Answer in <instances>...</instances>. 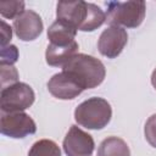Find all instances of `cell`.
Here are the masks:
<instances>
[{
  "label": "cell",
  "instance_id": "9",
  "mask_svg": "<svg viewBox=\"0 0 156 156\" xmlns=\"http://www.w3.org/2000/svg\"><path fill=\"white\" fill-rule=\"evenodd\" d=\"M48 89L51 95L62 100L74 99L83 91L82 87L65 72L52 76L48 83Z\"/></svg>",
  "mask_w": 156,
  "mask_h": 156
},
{
  "label": "cell",
  "instance_id": "1",
  "mask_svg": "<svg viewBox=\"0 0 156 156\" xmlns=\"http://www.w3.org/2000/svg\"><path fill=\"white\" fill-rule=\"evenodd\" d=\"M62 72L74 79L83 90L101 84L106 73L105 66L100 60L84 54H77L63 66Z\"/></svg>",
  "mask_w": 156,
  "mask_h": 156
},
{
  "label": "cell",
  "instance_id": "7",
  "mask_svg": "<svg viewBox=\"0 0 156 156\" xmlns=\"http://www.w3.org/2000/svg\"><path fill=\"white\" fill-rule=\"evenodd\" d=\"M127 40L128 35L123 28L111 26L101 33L98 41V48L104 56L113 58L122 52L124 45L127 44Z\"/></svg>",
  "mask_w": 156,
  "mask_h": 156
},
{
  "label": "cell",
  "instance_id": "21",
  "mask_svg": "<svg viewBox=\"0 0 156 156\" xmlns=\"http://www.w3.org/2000/svg\"><path fill=\"white\" fill-rule=\"evenodd\" d=\"M151 83H152L154 88L156 89V69L152 72V76H151Z\"/></svg>",
  "mask_w": 156,
  "mask_h": 156
},
{
  "label": "cell",
  "instance_id": "11",
  "mask_svg": "<svg viewBox=\"0 0 156 156\" xmlns=\"http://www.w3.org/2000/svg\"><path fill=\"white\" fill-rule=\"evenodd\" d=\"M78 52V44L76 41L65 45V46H58L50 44L46 48L45 52V58L46 62L50 66H65L68 61H71Z\"/></svg>",
  "mask_w": 156,
  "mask_h": 156
},
{
  "label": "cell",
  "instance_id": "16",
  "mask_svg": "<svg viewBox=\"0 0 156 156\" xmlns=\"http://www.w3.org/2000/svg\"><path fill=\"white\" fill-rule=\"evenodd\" d=\"M23 11V1H0V13L6 18H17Z\"/></svg>",
  "mask_w": 156,
  "mask_h": 156
},
{
  "label": "cell",
  "instance_id": "20",
  "mask_svg": "<svg viewBox=\"0 0 156 156\" xmlns=\"http://www.w3.org/2000/svg\"><path fill=\"white\" fill-rule=\"evenodd\" d=\"M12 37V30L9 24H6L4 21H1V48L7 46Z\"/></svg>",
  "mask_w": 156,
  "mask_h": 156
},
{
  "label": "cell",
  "instance_id": "4",
  "mask_svg": "<svg viewBox=\"0 0 156 156\" xmlns=\"http://www.w3.org/2000/svg\"><path fill=\"white\" fill-rule=\"evenodd\" d=\"M34 91L26 83H16L1 90V112H22L34 102Z\"/></svg>",
  "mask_w": 156,
  "mask_h": 156
},
{
  "label": "cell",
  "instance_id": "8",
  "mask_svg": "<svg viewBox=\"0 0 156 156\" xmlns=\"http://www.w3.org/2000/svg\"><path fill=\"white\" fill-rule=\"evenodd\" d=\"M13 28L16 35L21 40L29 41L39 37L43 30V22L37 12L32 10H26L17 18H15Z\"/></svg>",
  "mask_w": 156,
  "mask_h": 156
},
{
  "label": "cell",
  "instance_id": "5",
  "mask_svg": "<svg viewBox=\"0 0 156 156\" xmlns=\"http://www.w3.org/2000/svg\"><path fill=\"white\" fill-rule=\"evenodd\" d=\"M0 130L4 135L11 138H24L37 130L34 121L24 112H1Z\"/></svg>",
  "mask_w": 156,
  "mask_h": 156
},
{
  "label": "cell",
  "instance_id": "18",
  "mask_svg": "<svg viewBox=\"0 0 156 156\" xmlns=\"http://www.w3.org/2000/svg\"><path fill=\"white\" fill-rule=\"evenodd\" d=\"M18 58V50L15 45H7L1 48L0 65H13Z\"/></svg>",
  "mask_w": 156,
  "mask_h": 156
},
{
  "label": "cell",
  "instance_id": "13",
  "mask_svg": "<svg viewBox=\"0 0 156 156\" xmlns=\"http://www.w3.org/2000/svg\"><path fill=\"white\" fill-rule=\"evenodd\" d=\"M99 156H130L127 143L117 136H110L105 139L99 147Z\"/></svg>",
  "mask_w": 156,
  "mask_h": 156
},
{
  "label": "cell",
  "instance_id": "14",
  "mask_svg": "<svg viewBox=\"0 0 156 156\" xmlns=\"http://www.w3.org/2000/svg\"><path fill=\"white\" fill-rule=\"evenodd\" d=\"M105 21H106V16H105L104 11L99 6L88 2L87 17L79 29L83 32H91V30L96 29L98 27H100Z\"/></svg>",
  "mask_w": 156,
  "mask_h": 156
},
{
  "label": "cell",
  "instance_id": "10",
  "mask_svg": "<svg viewBox=\"0 0 156 156\" xmlns=\"http://www.w3.org/2000/svg\"><path fill=\"white\" fill-rule=\"evenodd\" d=\"M87 6L85 1H60L57 4L56 16L57 20L63 21L76 29H79L87 17Z\"/></svg>",
  "mask_w": 156,
  "mask_h": 156
},
{
  "label": "cell",
  "instance_id": "12",
  "mask_svg": "<svg viewBox=\"0 0 156 156\" xmlns=\"http://www.w3.org/2000/svg\"><path fill=\"white\" fill-rule=\"evenodd\" d=\"M77 34V29L71 24L56 20L48 29V38L51 44L65 46L74 41V37Z\"/></svg>",
  "mask_w": 156,
  "mask_h": 156
},
{
  "label": "cell",
  "instance_id": "17",
  "mask_svg": "<svg viewBox=\"0 0 156 156\" xmlns=\"http://www.w3.org/2000/svg\"><path fill=\"white\" fill-rule=\"evenodd\" d=\"M1 67V87L2 89L6 88V84L12 85L16 84L18 79V72L17 69L11 65H0Z\"/></svg>",
  "mask_w": 156,
  "mask_h": 156
},
{
  "label": "cell",
  "instance_id": "15",
  "mask_svg": "<svg viewBox=\"0 0 156 156\" xmlns=\"http://www.w3.org/2000/svg\"><path fill=\"white\" fill-rule=\"evenodd\" d=\"M28 156H61V151L57 144L52 140L41 139L33 144Z\"/></svg>",
  "mask_w": 156,
  "mask_h": 156
},
{
  "label": "cell",
  "instance_id": "3",
  "mask_svg": "<svg viewBox=\"0 0 156 156\" xmlns=\"http://www.w3.org/2000/svg\"><path fill=\"white\" fill-rule=\"evenodd\" d=\"M145 17L144 1H127V2H108L106 22L111 26H124L135 28L140 26Z\"/></svg>",
  "mask_w": 156,
  "mask_h": 156
},
{
  "label": "cell",
  "instance_id": "6",
  "mask_svg": "<svg viewBox=\"0 0 156 156\" xmlns=\"http://www.w3.org/2000/svg\"><path fill=\"white\" fill-rule=\"evenodd\" d=\"M63 150L67 156H91L94 151V140L91 135L72 126L65 136Z\"/></svg>",
  "mask_w": 156,
  "mask_h": 156
},
{
  "label": "cell",
  "instance_id": "2",
  "mask_svg": "<svg viewBox=\"0 0 156 156\" xmlns=\"http://www.w3.org/2000/svg\"><path fill=\"white\" fill-rule=\"evenodd\" d=\"M112 110L110 104L101 98H91L82 102L74 111L78 124L88 129H101L111 119Z\"/></svg>",
  "mask_w": 156,
  "mask_h": 156
},
{
  "label": "cell",
  "instance_id": "19",
  "mask_svg": "<svg viewBox=\"0 0 156 156\" xmlns=\"http://www.w3.org/2000/svg\"><path fill=\"white\" fill-rule=\"evenodd\" d=\"M144 133L147 143L151 146L156 147V115H152L151 117H149V119L145 123Z\"/></svg>",
  "mask_w": 156,
  "mask_h": 156
}]
</instances>
